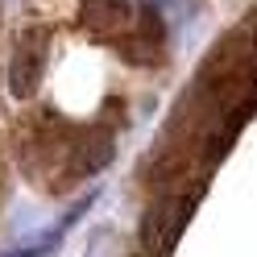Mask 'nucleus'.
Listing matches in <instances>:
<instances>
[{"label": "nucleus", "instance_id": "1", "mask_svg": "<svg viewBox=\"0 0 257 257\" xmlns=\"http://www.w3.org/2000/svg\"><path fill=\"white\" fill-rule=\"evenodd\" d=\"M42 79V42L38 34H29V42L17 46V58H13V91L17 95H29Z\"/></svg>", "mask_w": 257, "mask_h": 257}]
</instances>
